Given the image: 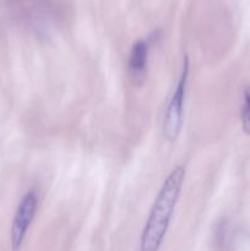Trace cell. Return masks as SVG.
<instances>
[{"label": "cell", "instance_id": "cell-1", "mask_svg": "<svg viewBox=\"0 0 250 251\" xmlns=\"http://www.w3.org/2000/svg\"><path fill=\"white\" fill-rule=\"evenodd\" d=\"M184 180L185 168L178 166L169 173L162 184L142 232L140 251L159 250L171 225Z\"/></svg>", "mask_w": 250, "mask_h": 251}, {"label": "cell", "instance_id": "cell-2", "mask_svg": "<svg viewBox=\"0 0 250 251\" xmlns=\"http://www.w3.org/2000/svg\"><path fill=\"white\" fill-rule=\"evenodd\" d=\"M189 70H190V64H189L188 55L185 54L183 59L180 77L164 114L163 136L168 142H175L183 127L184 103H185L186 90H188Z\"/></svg>", "mask_w": 250, "mask_h": 251}, {"label": "cell", "instance_id": "cell-3", "mask_svg": "<svg viewBox=\"0 0 250 251\" xmlns=\"http://www.w3.org/2000/svg\"><path fill=\"white\" fill-rule=\"evenodd\" d=\"M38 208V195L34 189L27 191L20 201L17 210L15 212L14 221L11 226V247L12 250L17 251L21 248L25 237L31 227Z\"/></svg>", "mask_w": 250, "mask_h": 251}, {"label": "cell", "instance_id": "cell-4", "mask_svg": "<svg viewBox=\"0 0 250 251\" xmlns=\"http://www.w3.org/2000/svg\"><path fill=\"white\" fill-rule=\"evenodd\" d=\"M149 41L140 39L131 47L129 56V71L134 82L141 85L146 77L147 59H149Z\"/></svg>", "mask_w": 250, "mask_h": 251}, {"label": "cell", "instance_id": "cell-5", "mask_svg": "<svg viewBox=\"0 0 250 251\" xmlns=\"http://www.w3.org/2000/svg\"><path fill=\"white\" fill-rule=\"evenodd\" d=\"M232 237H233V232H232V227H230L229 222L225 220L221 221V222L218 223L217 228H216V233H215L216 245H217L220 249H225V248L230 244V242H232Z\"/></svg>", "mask_w": 250, "mask_h": 251}, {"label": "cell", "instance_id": "cell-6", "mask_svg": "<svg viewBox=\"0 0 250 251\" xmlns=\"http://www.w3.org/2000/svg\"><path fill=\"white\" fill-rule=\"evenodd\" d=\"M243 130L247 135H250V85L244 90V102L242 108Z\"/></svg>", "mask_w": 250, "mask_h": 251}]
</instances>
